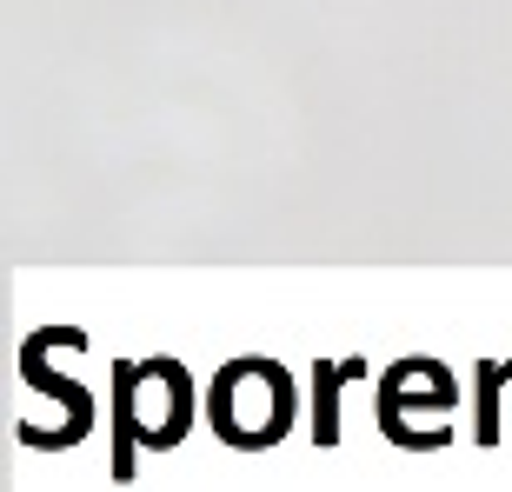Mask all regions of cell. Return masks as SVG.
I'll return each mask as SVG.
<instances>
[{"instance_id":"cell-1","label":"cell","mask_w":512,"mask_h":492,"mask_svg":"<svg viewBox=\"0 0 512 492\" xmlns=\"http://www.w3.org/2000/svg\"><path fill=\"white\" fill-rule=\"evenodd\" d=\"M114 393H120V413H114V479L140 473V446H180L193 426V379L180 360H120L114 366Z\"/></svg>"},{"instance_id":"cell-4","label":"cell","mask_w":512,"mask_h":492,"mask_svg":"<svg viewBox=\"0 0 512 492\" xmlns=\"http://www.w3.org/2000/svg\"><path fill=\"white\" fill-rule=\"evenodd\" d=\"M366 360L346 353V360H313V446H340V386L360 379Z\"/></svg>"},{"instance_id":"cell-5","label":"cell","mask_w":512,"mask_h":492,"mask_svg":"<svg viewBox=\"0 0 512 492\" xmlns=\"http://www.w3.org/2000/svg\"><path fill=\"white\" fill-rule=\"evenodd\" d=\"M20 373H27V386H40L47 399H60V406H67V419H74V446H80V439H87V426H94V399H87V386L47 373V346H40V333L20 346Z\"/></svg>"},{"instance_id":"cell-3","label":"cell","mask_w":512,"mask_h":492,"mask_svg":"<svg viewBox=\"0 0 512 492\" xmlns=\"http://www.w3.org/2000/svg\"><path fill=\"white\" fill-rule=\"evenodd\" d=\"M439 406H453V373L439 360H399L393 373L380 379V433H393L406 413H439Z\"/></svg>"},{"instance_id":"cell-2","label":"cell","mask_w":512,"mask_h":492,"mask_svg":"<svg viewBox=\"0 0 512 492\" xmlns=\"http://www.w3.org/2000/svg\"><path fill=\"white\" fill-rule=\"evenodd\" d=\"M293 413H300V399H293V379L286 366L273 360H227L213 373V393H207V419L213 433L240 446V453H260L273 439L293 433Z\"/></svg>"}]
</instances>
